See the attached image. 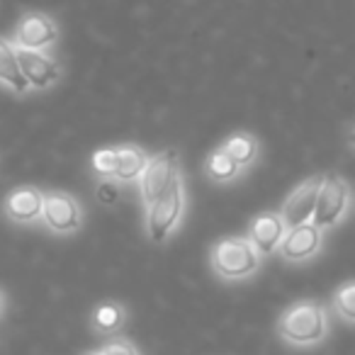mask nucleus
I'll return each mask as SVG.
<instances>
[{"label":"nucleus","mask_w":355,"mask_h":355,"mask_svg":"<svg viewBox=\"0 0 355 355\" xmlns=\"http://www.w3.org/2000/svg\"><path fill=\"white\" fill-rule=\"evenodd\" d=\"M261 253L256 251L248 236H229L222 239L209 251L212 270L222 280H246L261 268Z\"/></svg>","instance_id":"obj_3"},{"label":"nucleus","mask_w":355,"mask_h":355,"mask_svg":"<svg viewBox=\"0 0 355 355\" xmlns=\"http://www.w3.org/2000/svg\"><path fill=\"white\" fill-rule=\"evenodd\" d=\"M3 212L10 222L15 224H37L42 222V212H44V190L35 188V185H20L8 193L6 202H3Z\"/></svg>","instance_id":"obj_11"},{"label":"nucleus","mask_w":355,"mask_h":355,"mask_svg":"<svg viewBox=\"0 0 355 355\" xmlns=\"http://www.w3.org/2000/svg\"><path fill=\"white\" fill-rule=\"evenodd\" d=\"M277 334L292 345H314L329 334V314L321 302L300 300L282 311L277 319Z\"/></svg>","instance_id":"obj_1"},{"label":"nucleus","mask_w":355,"mask_h":355,"mask_svg":"<svg viewBox=\"0 0 355 355\" xmlns=\"http://www.w3.org/2000/svg\"><path fill=\"white\" fill-rule=\"evenodd\" d=\"M88 355H103V350H93V353H88Z\"/></svg>","instance_id":"obj_23"},{"label":"nucleus","mask_w":355,"mask_h":355,"mask_svg":"<svg viewBox=\"0 0 355 355\" xmlns=\"http://www.w3.org/2000/svg\"><path fill=\"white\" fill-rule=\"evenodd\" d=\"M61 30L51 15L42 10H30L17 20L15 30L8 40L15 44V49L27 51H51L59 44Z\"/></svg>","instance_id":"obj_5"},{"label":"nucleus","mask_w":355,"mask_h":355,"mask_svg":"<svg viewBox=\"0 0 355 355\" xmlns=\"http://www.w3.org/2000/svg\"><path fill=\"white\" fill-rule=\"evenodd\" d=\"M205 173H207V178L212 183L224 185V183L236 180V178L241 175V168H239L236 163H234V158L219 146V148H214L207 161H205Z\"/></svg>","instance_id":"obj_17"},{"label":"nucleus","mask_w":355,"mask_h":355,"mask_svg":"<svg viewBox=\"0 0 355 355\" xmlns=\"http://www.w3.org/2000/svg\"><path fill=\"white\" fill-rule=\"evenodd\" d=\"M350 185L343 175H326L324 185L319 190V200H316L314 209V227H319L321 232L338 227L343 222V217L350 209Z\"/></svg>","instance_id":"obj_6"},{"label":"nucleus","mask_w":355,"mask_h":355,"mask_svg":"<svg viewBox=\"0 0 355 355\" xmlns=\"http://www.w3.org/2000/svg\"><path fill=\"white\" fill-rule=\"evenodd\" d=\"M95 198L103 205H114L119 200V183L107 180V178H100L98 188H95Z\"/></svg>","instance_id":"obj_19"},{"label":"nucleus","mask_w":355,"mask_h":355,"mask_svg":"<svg viewBox=\"0 0 355 355\" xmlns=\"http://www.w3.org/2000/svg\"><path fill=\"white\" fill-rule=\"evenodd\" d=\"M3 311H6V295L0 290V316H3Z\"/></svg>","instance_id":"obj_21"},{"label":"nucleus","mask_w":355,"mask_h":355,"mask_svg":"<svg viewBox=\"0 0 355 355\" xmlns=\"http://www.w3.org/2000/svg\"><path fill=\"white\" fill-rule=\"evenodd\" d=\"M148 158L151 153H146L137 144H114V146L98 148L90 163L100 178H107L114 183H139Z\"/></svg>","instance_id":"obj_2"},{"label":"nucleus","mask_w":355,"mask_h":355,"mask_svg":"<svg viewBox=\"0 0 355 355\" xmlns=\"http://www.w3.org/2000/svg\"><path fill=\"white\" fill-rule=\"evenodd\" d=\"M321 246H324V232L314 224H302V227L287 229L277 253L287 263H304L314 258L321 251Z\"/></svg>","instance_id":"obj_12"},{"label":"nucleus","mask_w":355,"mask_h":355,"mask_svg":"<svg viewBox=\"0 0 355 355\" xmlns=\"http://www.w3.org/2000/svg\"><path fill=\"white\" fill-rule=\"evenodd\" d=\"M350 144L355 146V129H353V134H350Z\"/></svg>","instance_id":"obj_22"},{"label":"nucleus","mask_w":355,"mask_h":355,"mask_svg":"<svg viewBox=\"0 0 355 355\" xmlns=\"http://www.w3.org/2000/svg\"><path fill=\"white\" fill-rule=\"evenodd\" d=\"M324 173H316V175L306 178L304 183H300L280 207V217L285 222L287 229L302 227V224L314 222V209L316 200H319V190L324 185Z\"/></svg>","instance_id":"obj_9"},{"label":"nucleus","mask_w":355,"mask_h":355,"mask_svg":"<svg viewBox=\"0 0 355 355\" xmlns=\"http://www.w3.org/2000/svg\"><path fill=\"white\" fill-rule=\"evenodd\" d=\"M222 148L234 158V163H236L241 171H243V168H248V166H253V161L258 158V151H261V146H258V139L253 137V134H248V132L232 134V137L222 144Z\"/></svg>","instance_id":"obj_15"},{"label":"nucleus","mask_w":355,"mask_h":355,"mask_svg":"<svg viewBox=\"0 0 355 355\" xmlns=\"http://www.w3.org/2000/svg\"><path fill=\"white\" fill-rule=\"evenodd\" d=\"M17 59H20V69L30 83V90H49L64 78V66L51 56V51L17 49Z\"/></svg>","instance_id":"obj_10"},{"label":"nucleus","mask_w":355,"mask_h":355,"mask_svg":"<svg viewBox=\"0 0 355 355\" xmlns=\"http://www.w3.org/2000/svg\"><path fill=\"white\" fill-rule=\"evenodd\" d=\"M334 309L340 319L345 321H353L355 324V280L345 282L336 290L334 295Z\"/></svg>","instance_id":"obj_18"},{"label":"nucleus","mask_w":355,"mask_h":355,"mask_svg":"<svg viewBox=\"0 0 355 355\" xmlns=\"http://www.w3.org/2000/svg\"><path fill=\"white\" fill-rule=\"evenodd\" d=\"M185 212V183L183 175H178L173 185L146 205V234L153 243H166L178 229Z\"/></svg>","instance_id":"obj_4"},{"label":"nucleus","mask_w":355,"mask_h":355,"mask_svg":"<svg viewBox=\"0 0 355 355\" xmlns=\"http://www.w3.org/2000/svg\"><path fill=\"white\" fill-rule=\"evenodd\" d=\"M287 234V227L282 222L280 212H261L248 227V241L256 246L261 256H270L280 248L282 239Z\"/></svg>","instance_id":"obj_13"},{"label":"nucleus","mask_w":355,"mask_h":355,"mask_svg":"<svg viewBox=\"0 0 355 355\" xmlns=\"http://www.w3.org/2000/svg\"><path fill=\"white\" fill-rule=\"evenodd\" d=\"M42 224L46 227V232L69 236L83 227V207L71 193L49 190V193H44Z\"/></svg>","instance_id":"obj_7"},{"label":"nucleus","mask_w":355,"mask_h":355,"mask_svg":"<svg viewBox=\"0 0 355 355\" xmlns=\"http://www.w3.org/2000/svg\"><path fill=\"white\" fill-rule=\"evenodd\" d=\"M100 350H103V355H141L137 350V345H134L132 340H127V338L107 340V343H105Z\"/></svg>","instance_id":"obj_20"},{"label":"nucleus","mask_w":355,"mask_h":355,"mask_svg":"<svg viewBox=\"0 0 355 355\" xmlns=\"http://www.w3.org/2000/svg\"><path fill=\"white\" fill-rule=\"evenodd\" d=\"M178 175H180V166H178L175 148H166L148 158L146 168L139 178V193H141L144 205H151L156 198H161Z\"/></svg>","instance_id":"obj_8"},{"label":"nucleus","mask_w":355,"mask_h":355,"mask_svg":"<svg viewBox=\"0 0 355 355\" xmlns=\"http://www.w3.org/2000/svg\"><path fill=\"white\" fill-rule=\"evenodd\" d=\"M124 321H127V311H124V306L117 304V302H103V304L95 306L93 316H90L93 329L103 336L117 334L124 326Z\"/></svg>","instance_id":"obj_16"},{"label":"nucleus","mask_w":355,"mask_h":355,"mask_svg":"<svg viewBox=\"0 0 355 355\" xmlns=\"http://www.w3.org/2000/svg\"><path fill=\"white\" fill-rule=\"evenodd\" d=\"M0 85H6L15 95L30 93V83H27L25 73L20 69L15 44L10 40H6V37H0Z\"/></svg>","instance_id":"obj_14"}]
</instances>
